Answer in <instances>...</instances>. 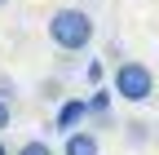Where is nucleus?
Listing matches in <instances>:
<instances>
[{
    "label": "nucleus",
    "mask_w": 159,
    "mask_h": 155,
    "mask_svg": "<svg viewBox=\"0 0 159 155\" xmlns=\"http://www.w3.org/2000/svg\"><path fill=\"white\" fill-rule=\"evenodd\" d=\"M5 5H9V0H0V9H5Z\"/></svg>",
    "instance_id": "ddd939ff"
},
{
    "label": "nucleus",
    "mask_w": 159,
    "mask_h": 155,
    "mask_svg": "<svg viewBox=\"0 0 159 155\" xmlns=\"http://www.w3.org/2000/svg\"><path fill=\"white\" fill-rule=\"evenodd\" d=\"M84 120H89V102L84 98H62L57 102V115H53V129L75 133V129H84Z\"/></svg>",
    "instance_id": "7ed1b4c3"
},
{
    "label": "nucleus",
    "mask_w": 159,
    "mask_h": 155,
    "mask_svg": "<svg viewBox=\"0 0 159 155\" xmlns=\"http://www.w3.org/2000/svg\"><path fill=\"white\" fill-rule=\"evenodd\" d=\"M0 155H13V151H9V146H5V138H0Z\"/></svg>",
    "instance_id": "f8f14e48"
},
{
    "label": "nucleus",
    "mask_w": 159,
    "mask_h": 155,
    "mask_svg": "<svg viewBox=\"0 0 159 155\" xmlns=\"http://www.w3.org/2000/svg\"><path fill=\"white\" fill-rule=\"evenodd\" d=\"M49 40L53 49H62V53H84L93 45V13L89 9H75V5H62V9H53L49 13Z\"/></svg>",
    "instance_id": "f257e3e1"
},
{
    "label": "nucleus",
    "mask_w": 159,
    "mask_h": 155,
    "mask_svg": "<svg viewBox=\"0 0 159 155\" xmlns=\"http://www.w3.org/2000/svg\"><path fill=\"white\" fill-rule=\"evenodd\" d=\"M40 98H44V102H62V98H66V93H62V80H57V75H49V80L40 84Z\"/></svg>",
    "instance_id": "6e6552de"
},
{
    "label": "nucleus",
    "mask_w": 159,
    "mask_h": 155,
    "mask_svg": "<svg viewBox=\"0 0 159 155\" xmlns=\"http://www.w3.org/2000/svg\"><path fill=\"white\" fill-rule=\"evenodd\" d=\"M62 155H102V138L93 129H75L62 138Z\"/></svg>",
    "instance_id": "20e7f679"
},
{
    "label": "nucleus",
    "mask_w": 159,
    "mask_h": 155,
    "mask_svg": "<svg viewBox=\"0 0 159 155\" xmlns=\"http://www.w3.org/2000/svg\"><path fill=\"white\" fill-rule=\"evenodd\" d=\"M84 80H89L93 89H97V84H102V80H106V67H102V58H93V62L84 67Z\"/></svg>",
    "instance_id": "1a4fd4ad"
},
{
    "label": "nucleus",
    "mask_w": 159,
    "mask_h": 155,
    "mask_svg": "<svg viewBox=\"0 0 159 155\" xmlns=\"http://www.w3.org/2000/svg\"><path fill=\"white\" fill-rule=\"evenodd\" d=\"M150 138H155V133H150L146 120H128V124H124V142H128V146H150Z\"/></svg>",
    "instance_id": "423d86ee"
},
{
    "label": "nucleus",
    "mask_w": 159,
    "mask_h": 155,
    "mask_svg": "<svg viewBox=\"0 0 159 155\" xmlns=\"http://www.w3.org/2000/svg\"><path fill=\"white\" fill-rule=\"evenodd\" d=\"M111 89H115V98H124V102H150L155 98V71L146 62L124 58V62L115 67V75H111Z\"/></svg>",
    "instance_id": "f03ea898"
},
{
    "label": "nucleus",
    "mask_w": 159,
    "mask_h": 155,
    "mask_svg": "<svg viewBox=\"0 0 159 155\" xmlns=\"http://www.w3.org/2000/svg\"><path fill=\"white\" fill-rule=\"evenodd\" d=\"M84 102H89V120H93L97 129H111V124H115V115H111V89L97 84L93 98H84Z\"/></svg>",
    "instance_id": "39448f33"
},
{
    "label": "nucleus",
    "mask_w": 159,
    "mask_h": 155,
    "mask_svg": "<svg viewBox=\"0 0 159 155\" xmlns=\"http://www.w3.org/2000/svg\"><path fill=\"white\" fill-rule=\"evenodd\" d=\"M0 102H18V80H13V75H0Z\"/></svg>",
    "instance_id": "9d476101"
},
{
    "label": "nucleus",
    "mask_w": 159,
    "mask_h": 155,
    "mask_svg": "<svg viewBox=\"0 0 159 155\" xmlns=\"http://www.w3.org/2000/svg\"><path fill=\"white\" fill-rule=\"evenodd\" d=\"M13 155H53V146H49L44 138H27L22 146H18V151H13Z\"/></svg>",
    "instance_id": "0eeeda50"
},
{
    "label": "nucleus",
    "mask_w": 159,
    "mask_h": 155,
    "mask_svg": "<svg viewBox=\"0 0 159 155\" xmlns=\"http://www.w3.org/2000/svg\"><path fill=\"white\" fill-rule=\"evenodd\" d=\"M9 120H13V106H9V102H0V133L9 129Z\"/></svg>",
    "instance_id": "9b49d317"
}]
</instances>
